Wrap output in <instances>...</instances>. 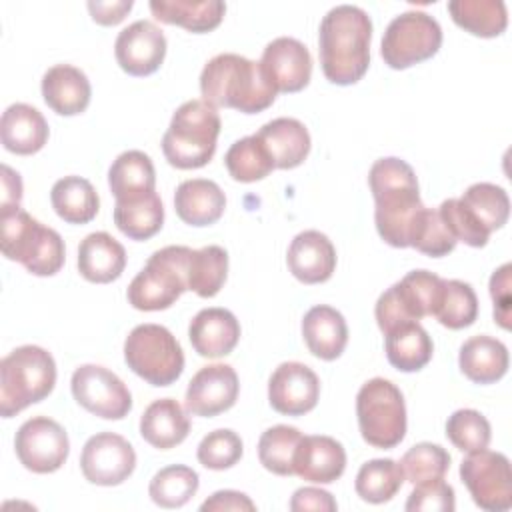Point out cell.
Listing matches in <instances>:
<instances>
[{
  "instance_id": "54",
  "label": "cell",
  "mask_w": 512,
  "mask_h": 512,
  "mask_svg": "<svg viewBox=\"0 0 512 512\" xmlns=\"http://www.w3.org/2000/svg\"><path fill=\"white\" fill-rule=\"evenodd\" d=\"M2 206L0 210L20 206L22 200V180L20 174L14 172L10 166L2 164Z\"/></svg>"
},
{
  "instance_id": "2",
  "label": "cell",
  "mask_w": 512,
  "mask_h": 512,
  "mask_svg": "<svg viewBox=\"0 0 512 512\" xmlns=\"http://www.w3.org/2000/svg\"><path fill=\"white\" fill-rule=\"evenodd\" d=\"M200 92L214 108H234L244 114L266 110L278 94L260 62L232 52L216 54L204 64Z\"/></svg>"
},
{
  "instance_id": "26",
  "label": "cell",
  "mask_w": 512,
  "mask_h": 512,
  "mask_svg": "<svg viewBox=\"0 0 512 512\" xmlns=\"http://www.w3.org/2000/svg\"><path fill=\"white\" fill-rule=\"evenodd\" d=\"M126 250L108 232H92L78 246V272L94 284H108L124 272Z\"/></svg>"
},
{
  "instance_id": "42",
  "label": "cell",
  "mask_w": 512,
  "mask_h": 512,
  "mask_svg": "<svg viewBox=\"0 0 512 512\" xmlns=\"http://www.w3.org/2000/svg\"><path fill=\"white\" fill-rule=\"evenodd\" d=\"M460 202L488 230L502 228L510 216V200L504 188L490 182H476L466 188Z\"/></svg>"
},
{
  "instance_id": "43",
  "label": "cell",
  "mask_w": 512,
  "mask_h": 512,
  "mask_svg": "<svg viewBox=\"0 0 512 512\" xmlns=\"http://www.w3.org/2000/svg\"><path fill=\"white\" fill-rule=\"evenodd\" d=\"M408 246L432 258H440L456 248V238L446 228L438 210L422 206L410 224Z\"/></svg>"
},
{
  "instance_id": "25",
  "label": "cell",
  "mask_w": 512,
  "mask_h": 512,
  "mask_svg": "<svg viewBox=\"0 0 512 512\" xmlns=\"http://www.w3.org/2000/svg\"><path fill=\"white\" fill-rule=\"evenodd\" d=\"M226 208L222 188L206 178H190L178 184L174 192V210L190 226H208L220 220Z\"/></svg>"
},
{
  "instance_id": "8",
  "label": "cell",
  "mask_w": 512,
  "mask_h": 512,
  "mask_svg": "<svg viewBox=\"0 0 512 512\" xmlns=\"http://www.w3.org/2000/svg\"><path fill=\"white\" fill-rule=\"evenodd\" d=\"M356 416L362 438L390 450L404 440L406 404L400 388L386 378H372L362 384L356 396Z\"/></svg>"
},
{
  "instance_id": "23",
  "label": "cell",
  "mask_w": 512,
  "mask_h": 512,
  "mask_svg": "<svg viewBox=\"0 0 512 512\" xmlns=\"http://www.w3.org/2000/svg\"><path fill=\"white\" fill-rule=\"evenodd\" d=\"M2 144L8 152L28 156L44 148L48 140V122L40 110L30 104H10L0 120Z\"/></svg>"
},
{
  "instance_id": "12",
  "label": "cell",
  "mask_w": 512,
  "mask_h": 512,
  "mask_svg": "<svg viewBox=\"0 0 512 512\" xmlns=\"http://www.w3.org/2000/svg\"><path fill=\"white\" fill-rule=\"evenodd\" d=\"M70 388L74 400L94 416L120 420L132 410V396L128 386L104 366H78L72 374Z\"/></svg>"
},
{
  "instance_id": "49",
  "label": "cell",
  "mask_w": 512,
  "mask_h": 512,
  "mask_svg": "<svg viewBox=\"0 0 512 512\" xmlns=\"http://www.w3.org/2000/svg\"><path fill=\"white\" fill-rule=\"evenodd\" d=\"M404 508L408 512H452L456 508L454 488L444 478L414 484Z\"/></svg>"
},
{
  "instance_id": "16",
  "label": "cell",
  "mask_w": 512,
  "mask_h": 512,
  "mask_svg": "<svg viewBox=\"0 0 512 512\" xmlns=\"http://www.w3.org/2000/svg\"><path fill=\"white\" fill-rule=\"evenodd\" d=\"M320 396V380L302 362H282L268 380L270 406L286 416L310 412Z\"/></svg>"
},
{
  "instance_id": "18",
  "label": "cell",
  "mask_w": 512,
  "mask_h": 512,
  "mask_svg": "<svg viewBox=\"0 0 512 512\" xmlns=\"http://www.w3.org/2000/svg\"><path fill=\"white\" fill-rule=\"evenodd\" d=\"M260 64L276 92H298L308 86L312 76V56L308 48L290 36L268 42Z\"/></svg>"
},
{
  "instance_id": "10",
  "label": "cell",
  "mask_w": 512,
  "mask_h": 512,
  "mask_svg": "<svg viewBox=\"0 0 512 512\" xmlns=\"http://www.w3.org/2000/svg\"><path fill=\"white\" fill-rule=\"evenodd\" d=\"M442 46V28L422 10H408L390 20L384 30L380 54L394 70H404L432 58Z\"/></svg>"
},
{
  "instance_id": "44",
  "label": "cell",
  "mask_w": 512,
  "mask_h": 512,
  "mask_svg": "<svg viewBox=\"0 0 512 512\" xmlns=\"http://www.w3.org/2000/svg\"><path fill=\"white\" fill-rule=\"evenodd\" d=\"M440 286L442 278L428 270H412L400 282H396L398 296L404 302L410 318L416 322L434 314Z\"/></svg>"
},
{
  "instance_id": "35",
  "label": "cell",
  "mask_w": 512,
  "mask_h": 512,
  "mask_svg": "<svg viewBox=\"0 0 512 512\" xmlns=\"http://www.w3.org/2000/svg\"><path fill=\"white\" fill-rule=\"evenodd\" d=\"M448 12L460 28L482 38L502 34L508 24L502 0H452L448 2Z\"/></svg>"
},
{
  "instance_id": "53",
  "label": "cell",
  "mask_w": 512,
  "mask_h": 512,
  "mask_svg": "<svg viewBox=\"0 0 512 512\" xmlns=\"http://www.w3.org/2000/svg\"><path fill=\"white\" fill-rule=\"evenodd\" d=\"M132 0H114V2H100L90 0L88 10L92 14V20L104 26H114L124 20V16L132 10Z\"/></svg>"
},
{
  "instance_id": "33",
  "label": "cell",
  "mask_w": 512,
  "mask_h": 512,
  "mask_svg": "<svg viewBox=\"0 0 512 512\" xmlns=\"http://www.w3.org/2000/svg\"><path fill=\"white\" fill-rule=\"evenodd\" d=\"M54 212L68 224L90 222L100 208V198L94 186L82 176H64L50 190Z\"/></svg>"
},
{
  "instance_id": "3",
  "label": "cell",
  "mask_w": 512,
  "mask_h": 512,
  "mask_svg": "<svg viewBox=\"0 0 512 512\" xmlns=\"http://www.w3.org/2000/svg\"><path fill=\"white\" fill-rule=\"evenodd\" d=\"M368 184L376 202L374 222L380 238L394 248H408L410 224L424 206L412 166L396 156L380 158L370 168Z\"/></svg>"
},
{
  "instance_id": "20",
  "label": "cell",
  "mask_w": 512,
  "mask_h": 512,
  "mask_svg": "<svg viewBox=\"0 0 512 512\" xmlns=\"http://www.w3.org/2000/svg\"><path fill=\"white\" fill-rule=\"evenodd\" d=\"M346 468L344 446L322 434L302 436L294 454V474L314 484L336 482Z\"/></svg>"
},
{
  "instance_id": "1",
  "label": "cell",
  "mask_w": 512,
  "mask_h": 512,
  "mask_svg": "<svg viewBox=\"0 0 512 512\" xmlns=\"http://www.w3.org/2000/svg\"><path fill=\"white\" fill-rule=\"evenodd\" d=\"M372 20L354 4H338L320 22L318 44L324 76L338 86L356 84L370 64Z\"/></svg>"
},
{
  "instance_id": "39",
  "label": "cell",
  "mask_w": 512,
  "mask_h": 512,
  "mask_svg": "<svg viewBox=\"0 0 512 512\" xmlns=\"http://www.w3.org/2000/svg\"><path fill=\"white\" fill-rule=\"evenodd\" d=\"M200 478L196 470L184 464H172L154 474L148 494L162 508H180L198 492Z\"/></svg>"
},
{
  "instance_id": "51",
  "label": "cell",
  "mask_w": 512,
  "mask_h": 512,
  "mask_svg": "<svg viewBox=\"0 0 512 512\" xmlns=\"http://www.w3.org/2000/svg\"><path fill=\"white\" fill-rule=\"evenodd\" d=\"M336 508H338V504L332 498V494L322 488H314V486L298 488L290 500V510H294V512H306V510L334 512Z\"/></svg>"
},
{
  "instance_id": "4",
  "label": "cell",
  "mask_w": 512,
  "mask_h": 512,
  "mask_svg": "<svg viewBox=\"0 0 512 512\" xmlns=\"http://www.w3.org/2000/svg\"><path fill=\"white\" fill-rule=\"evenodd\" d=\"M2 254L20 262L34 276L56 274L66 258L62 236L32 218L20 206L0 210Z\"/></svg>"
},
{
  "instance_id": "19",
  "label": "cell",
  "mask_w": 512,
  "mask_h": 512,
  "mask_svg": "<svg viewBox=\"0 0 512 512\" xmlns=\"http://www.w3.org/2000/svg\"><path fill=\"white\" fill-rule=\"evenodd\" d=\"M294 278L304 284L326 282L336 268V248L332 240L318 230H304L294 236L286 254Z\"/></svg>"
},
{
  "instance_id": "11",
  "label": "cell",
  "mask_w": 512,
  "mask_h": 512,
  "mask_svg": "<svg viewBox=\"0 0 512 512\" xmlns=\"http://www.w3.org/2000/svg\"><path fill=\"white\" fill-rule=\"evenodd\" d=\"M460 478L474 504L488 512H504L512 506L510 460L488 448L468 452L460 464Z\"/></svg>"
},
{
  "instance_id": "6",
  "label": "cell",
  "mask_w": 512,
  "mask_h": 512,
  "mask_svg": "<svg viewBox=\"0 0 512 512\" xmlns=\"http://www.w3.org/2000/svg\"><path fill=\"white\" fill-rule=\"evenodd\" d=\"M56 384V362L40 346L14 348L0 360V414L10 418L44 400Z\"/></svg>"
},
{
  "instance_id": "29",
  "label": "cell",
  "mask_w": 512,
  "mask_h": 512,
  "mask_svg": "<svg viewBox=\"0 0 512 512\" xmlns=\"http://www.w3.org/2000/svg\"><path fill=\"white\" fill-rule=\"evenodd\" d=\"M458 364L462 374L476 384H492L508 370V348L492 336L480 334L460 346Z\"/></svg>"
},
{
  "instance_id": "38",
  "label": "cell",
  "mask_w": 512,
  "mask_h": 512,
  "mask_svg": "<svg viewBox=\"0 0 512 512\" xmlns=\"http://www.w3.org/2000/svg\"><path fill=\"white\" fill-rule=\"evenodd\" d=\"M432 316H436L438 322L450 330H460L474 324L478 316V298L474 288L462 280H442Z\"/></svg>"
},
{
  "instance_id": "9",
  "label": "cell",
  "mask_w": 512,
  "mask_h": 512,
  "mask_svg": "<svg viewBox=\"0 0 512 512\" xmlns=\"http://www.w3.org/2000/svg\"><path fill=\"white\" fill-rule=\"evenodd\" d=\"M128 368L152 386H170L184 370V352L174 334L160 324L132 328L124 342Z\"/></svg>"
},
{
  "instance_id": "13",
  "label": "cell",
  "mask_w": 512,
  "mask_h": 512,
  "mask_svg": "<svg viewBox=\"0 0 512 512\" xmlns=\"http://www.w3.org/2000/svg\"><path fill=\"white\" fill-rule=\"evenodd\" d=\"M14 450L20 464L36 474H50L62 468L70 452L66 430L48 416L26 420L14 438Z\"/></svg>"
},
{
  "instance_id": "22",
  "label": "cell",
  "mask_w": 512,
  "mask_h": 512,
  "mask_svg": "<svg viewBox=\"0 0 512 512\" xmlns=\"http://www.w3.org/2000/svg\"><path fill=\"white\" fill-rule=\"evenodd\" d=\"M92 96L88 76L70 64H56L42 76V98L60 116H74L88 108Z\"/></svg>"
},
{
  "instance_id": "5",
  "label": "cell",
  "mask_w": 512,
  "mask_h": 512,
  "mask_svg": "<svg viewBox=\"0 0 512 512\" xmlns=\"http://www.w3.org/2000/svg\"><path fill=\"white\" fill-rule=\"evenodd\" d=\"M218 134V110L206 100H188L172 114L170 126L162 136V152L174 168H202L216 152Z\"/></svg>"
},
{
  "instance_id": "48",
  "label": "cell",
  "mask_w": 512,
  "mask_h": 512,
  "mask_svg": "<svg viewBox=\"0 0 512 512\" xmlns=\"http://www.w3.org/2000/svg\"><path fill=\"white\" fill-rule=\"evenodd\" d=\"M440 218L444 220L450 234L456 238V242H464L474 248L486 246L490 232L470 214V210L460 202V198H448L438 208Z\"/></svg>"
},
{
  "instance_id": "41",
  "label": "cell",
  "mask_w": 512,
  "mask_h": 512,
  "mask_svg": "<svg viewBox=\"0 0 512 512\" xmlns=\"http://www.w3.org/2000/svg\"><path fill=\"white\" fill-rule=\"evenodd\" d=\"M224 164L228 168V174L238 182L262 180L276 168L268 150L264 148L256 134L236 140L228 148Z\"/></svg>"
},
{
  "instance_id": "27",
  "label": "cell",
  "mask_w": 512,
  "mask_h": 512,
  "mask_svg": "<svg viewBox=\"0 0 512 512\" xmlns=\"http://www.w3.org/2000/svg\"><path fill=\"white\" fill-rule=\"evenodd\" d=\"M302 336L316 358L336 360L346 348L348 326L336 308L318 304L304 314Z\"/></svg>"
},
{
  "instance_id": "40",
  "label": "cell",
  "mask_w": 512,
  "mask_h": 512,
  "mask_svg": "<svg viewBox=\"0 0 512 512\" xmlns=\"http://www.w3.org/2000/svg\"><path fill=\"white\" fill-rule=\"evenodd\" d=\"M302 432L294 426L278 424L262 432L258 440V458L260 464L278 476L294 474V454Z\"/></svg>"
},
{
  "instance_id": "15",
  "label": "cell",
  "mask_w": 512,
  "mask_h": 512,
  "mask_svg": "<svg viewBox=\"0 0 512 512\" xmlns=\"http://www.w3.org/2000/svg\"><path fill=\"white\" fill-rule=\"evenodd\" d=\"M114 54L130 76H148L160 68L166 56V36L150 20H136L118 32Z\"/></svg>"
},
{
  "instance_id": "34",
  "label": "cell",
  "mask_w": 512,
  "mask_h": 512,
  "mask_svg": "<svg viewBox=\"0 0 512 512\" xmlns=\"http://www.w3.org/2000/svg\"><path fill=\"white\" fill-rule=\"evenodd\" d=\"M164 222V206L160 196L148 192L138 198L116 200L114 224L116 228L132 240H148L160 232Z\"/></svg>"
},
{
  "instance_id": "32",
  "label": "cell",
  "mask_w": 512,
  "mask_h": 512,
  "mask_svg": "<svg viewBox=\"0 0 512 512\" xmlns=\"http://www.w3.org/2000/svg\"><path fill=\"white\" fill-rule=\"evenodd\" d=\"M108 186L116 200L138 198L156 188V172L148 154L142 150L122 152L108 170Z\"/></svg>"
},
{
  "instance_id": "17",
  "label": "cell",
  "mask_w": 512,
  "mask_h": 512,
  "mask_svg": "<svg viewBox=\"0 0 512 512\" xmlns=\"http://www.w3.org/2000/svg\"><path fill=\"white\" fill-rule=\"evenodd\" d=\"M238 374L228 364L200 368L186 388V410L194 416H216L230 410L238 398Z\"/></svg>"
},
{
  "instance_id": "46",
  "label": "cell",
  "mask_w": 512,
  "mask_h": 512,
  "mask_svg": "<svg viewBox=\"0 0 512 512\" xmlns=\"http://www.w3.org/2000/svg\"><path fill=\"white\" fill-rule=\"evenodd\" d=\"M446 436L458 450L476 452L488 448L492 430L484 414L472 408H460L448 416Z\"/></svg>"
},
{
  "instance_id": "47",
  "label": "cell",
  "mask_w": 512,
  "mask_h": 512,
  "mask_svg": "<svg viewBox=\"0 0 512 512\" xmlns=\"http://www.w3.org/2000/svg\"><path fill=\"white\" fill-rule=\"evenodd\" d=\"M196 456L208 470L232 468L242 458V440L234 430L218 428L200 440Z\"/></svg>"
},
{
  "instance_id": "28",
  "label": "cell",
  "mask_w": 512,
  "mask_h": 512,
  "mask_svg": "<svg viewBox=\"0 0 512 512\" xmlns=\"http://www.w3.org/2000/svg\"><path fill=\"white\" fill-rule=\"evenodd\" d=\"M190 432V418L174 398L154 400L140 418L142 438L158 448L168 450L186 440Z\"/></svg>"
},
{
  "instance_id": "52",
  "label": "cell",
  "mask_w": 512,
  "mask_h": 512,
  "mask_svg": "<svg viewBox=\"0 0 512 512\" xmlns=\"http://www.w3.org/2000/svg\"><path fill=\"white\" fill-rule=\"evenodd\" d=\"M200 510L202 512H254L256 510V504L242 492H236V490H218L214 492L208 500H204L200 504Z\"/></svg>"
},
{
  "instance_id": "37",
  "label": "cell",
  "mask_w": 512,
  "mask_h": 512,
  "mask_svg": "<svg viewBox=\"0 0 512 512\" xmlns=\"http://www.w3.org/2000/svg\"><path fill=\"white\" fill-rule=\"evenodd\" d=\"M228 274V254L222 246L210 244L190 252L188 258V290L202 298L220 292Z\"/></svg>"
},
{
  "instance_id": "30",
  "label": "cell",
  "mask_w": 512,
  "mask_h": 512,
  "mask_svg": "<svg viewBox=\"0 0 512 512\" xmlns=\"http://www.w3.org/2000/svg\"><path fill=\"white\" fill-rule=\"evenodd\" d=\"M150 10L164 24H178L188 32L214 30L226 12L222 0H150Z\"/></svg>"
},
{
  "instance_id": "45",
  "label": "cell",
  "mask_w": 512,
  "mask_h": 512,
  "mask_svg": "<svg viewBox=\"0 0 512 512\" xmlns=\"http://www.w3.org/2000/svg\"><path fill=\"white\" fill-rule=\"evenodd\" d=\"M404 478L412 484L440 480L450 468V454L432 442L414 444L400 460Z\"/></svg>"
},
{
  "instance_id": "24",
  "label": "cell",
  "mask_w": 512,
  "mask_h": 512,
  "mask_svg": "<svg viewBox=\"0 0 512 512\" xmlns=\"http://www.w3.org/2000/svg\"><path fill=\"white\" fill-rule=\"evenodd\" d=\"M256 136L268 150L274 166L282 170L300 166L310 152V134L296 118H274L266 122Z\"/></svg>"
},
{
  "instance_id": "21",
  "label": "cell",
  "mask_w": 512,
  "mask_h": 512,
  "mask_svg": "<svg viewBox=\"0 0 512 512\" xmlns=\"http://www.w3.org/2000/svg\"><path fill=\"white\" fill-rule=\"evenodd\" d=\"M188 338L198 356L220 358L238 344L240 324L226 308H204L190 320Z\"/></svg>"
},
{
  "instance_id": "50",
  "label": "cell",
  "mask_w": 512,
  "mask_h": 512,
  "mask_svg": "<svg viewBox=\"0 0 512 512\" xmlns=\"http://www.w3.org/2000/svg\"><path fill=\"white\" fill-rule=\"evenodd\" d=\"M510 264L500 266L490 278V294L494 300V320L502 328H510Z\"/></svg>"
},
{
  "instance_id": "7",
  "label": "cell",
  "mask_w": 512,
  "mask_h": 512,
  "mask_svg": "<svg viewBox=\"0 0 512 512\" xmlns=\"http://www.w3.org/2000/svg\"><path fill=\"white\" fill-rule=\"evenodd\" d=\"M188 246H164L156 250L146 266L128 286V302L136 310L156 312L170 308L188 290Z\"/></svg>"
},
{
  "instance_id": "36",
  "label": "cell",
  "mask_w": 512,
  "mask_h": 512,
  "mask_svg": "<svg viewBox=\"0 0 512 512\" xmlns=\"http://www.w3.org/2000/svg\"><path fill=\"white\" fill-rule=\"evenodd\" d=\"M404 484L400 462L392 458H376L360 466L356 474V494L370 504H384L396 496Z\"/></svg>"
},
{
  "instance_id": "31",
  "label": "cell",
  "mask_w": 512,
  "mask_h": 512,
  "mask_svg": "<svg viewBox=\"0 0 512 512\" xmlns=\"http://www.w3.org/2000/svg\"><path fill=\"white\" fill-rule=\"evenodd\" d=\"M386 358L400 372L422 370L434 352L428 332L420 322H404L388 330L386 334Z\"/></svg>"
},
{
  "instance_id": "14",
  "label": "cell",
  "mask_w": 512,
  "mask_h": 512,
  "mask_svg": "<svg viewBox=\"0 0 512 512\" xmlns=\"http://www.w3.org/2000/svg\"><path fill=\"white\" fill-rule=\"evenodd\" d=\"M80 468L88 482L98 486H118L136 468L132 444L114 432L90 436L80 454Z\"/></svg>"
}]
</instances>
